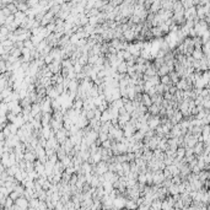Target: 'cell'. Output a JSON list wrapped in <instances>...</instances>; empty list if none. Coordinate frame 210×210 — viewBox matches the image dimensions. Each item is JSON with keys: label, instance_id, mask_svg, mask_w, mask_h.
<instances>
[{"label": "cell", "instance_id": "1", "mask_svg": "<svg viewBox=\"0 0 210 210\" xmlns=\"http://www.w3.org/2000/svg\"><path fill=\"white\" fill-rule=\"evenodd\" d=\"M161 124V118L158 116H153L151 114V117L149 119H147V125H149L150 129H156V128Z\"/></svg>", "mask_w": 210, "mask_h": 210}, {"label": "cell", "instance_id": "7", "mask_svg": "<svg viewBox=\"0 0 210 210\" xmlns=\"http://www.w3.org/2000/svg\"><path fill=\"white\" fill-rule=\"evenodd\" d=\"M138 182H139V183H146V171H145V172H140L139 173Z\"/></svg>", "mask_w": 210, "mask_h": 210}, {"label": "cell", "instance_id": "11", "mask_svg": "<svg viewBox=\"0 0 210 210\" xmlns=\"http://www.w3.org/2000/svg\"><path fill=\"white\" fill-rule=\"evenodd\" d=\"M183 154H184V150L183 149H178L177 153H176V155H177L178 157H182V156H183Z\"/></svg>", "mask_w": 210, "mask_h": 210}, {"label": "cell", "instance_id": "9", "mask_svg": "<svg viewBox=\"0 0 210 210\" xmlns=\"http://www.w3.org/2000/svg\"><path fill=\"white\" fill-rule=\"evenodd\" d=\"M168 75H170V77H171V80H172V83L178 84V75H177V73H174V71H172V70H171Z\"/></svg>", "mask_w": 210, "mask_h": 210}, {"label": "cell", "instance_id": "5", "mask_svg": "<svg viewBox=\"0 0 210 210\" xmlns=\"http://www.w3.org/2000/svg\"><path fill=\"white\" fill-rule=\"evenodd\" d=\"M168 71H170V68L167 67V64H163L162 67L157 70V75H160V76L167 75V74H168Z\"/></svg>", "mask_w": 210, "mask_h": 210}, {"label": "cell", "instance_id": "2", "mask_svg": "<svg viewBox=\"0 0 210 210\" xmlns=\"http://www.w3.org/2000/svg\"><path fill=\"white\" fill-rule=\"evenodd\" d=\"M141 103L145 104L147 108H149L151 104L154 103V102H153V98H151V96H150L147 92H143V95H141Z\"/></svg>", "mask_w": 210, "mask_h": 210}, {"label": "cell", "instance_id": "12", "mask_svg": "<svg viewBox=\"0 0 210 210\" xmlns=\"http://www.w3.org/2000/svg\"><path fill=\"white\" fill-rule=\"evenodd\" d=\"M173 183H180V178H178V177H174V178H173Z\"/></svg>", "mask_w": 210, "mask_h": 210}, {"label": "cell", "instance_id": "10", "mask_svg": "<svg viewBox=\"0 0 210 210\" xmlns=\"http://www.w3.org/2000/svg\"><path fill=\"white\" fill-rule=\"evenodd\" d=\"M10 197H11V198H13V199H14V200H16V199H18V198H20V197H21V194H20V193H17V192H16V190H13V192H11V193H10Z\"/></svg>", "mask_w": 210, "mask_h": 210}, {"label": "cell", "instance_id": "3", "mask_svg": "<svg viewBox=\"0 0 210 210\" xmlns=\"http://www.w3.org/2000/svg\"><path fill=\"white\" fill-rule=\"evenodd\" d=\"M160 108H161V106H158V104H156V103H153L149 108H147V111H149L153 116H158V113H160Z\"/></svg>", "mask_w": 210, "mask_h": 210}, {"label": "cell", "instance_id": "8", "mask_svg": "<svg viewBox=\"0 0 210 210\" xmlns=\"http://www.w3.org/2000/svg\"><path fill=\"white\" fill-rule=\"evenodd\" d=\"M161 83H162V84H165V85H171V83H172V80H171V77H170L168 74H167V75L161 76Z\"/></svg>", "mask_w": 210, "mask_h": 210}, {"label": "cell", "instance_id": "4", "mask_svg": "<svg viewBox=\"0 0 210 210\" xmlns=\"http://www.w3.org/2000/svg\"><path fill=\"white\" fill-rule=\"evenodd\" d=\"M117 71L120 73V74H127L128 73V64H127L125 60H123V61L119 63L118 68H117Z\"/></svg>", "mask_w": 210, "mask_h": 210}, {"label": "cell", "instance_id": "6", "mask_svg": "<svg viewBox=\"0 0 210 210\" xmlns=\"http://www.w3.org/2000/svg\"><path fill=\"white\" fill-rule=\"evenodd\" d=\"M101 120H102V122L112 120V116H111L110 110H106V111H103V112H102V117H101Z\"/></svg>", "mask_w": 210, "mask_h": 210}]
</instances>
